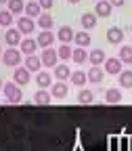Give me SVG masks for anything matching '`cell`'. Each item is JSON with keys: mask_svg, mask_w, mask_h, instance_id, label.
Returning <instances> with one entry per match:
<instances>
[{"mask_svg": "<svg viewBox=\"0 0 132 151\" xmlns=\"http://www.w3.org/2000/svg\"><path fill=\"white\" fill-rule=\"evenodd\" d=\"M50 94H52V97H57V99H63L65 94H67V84H65L63 80L50 84Z\"/></svg>", "mask_w": 132, "mask_h": 151, "instance_id": "cell-11", "label": "cell"}, {"mask_svg": "<svg viewBox=\"0 0 132 151\" xmlns=\"http://www.w3.org/2000/svg\"><path fill=\"white\" fill-rule=\"evenodd\" d=\"M40 65H42V61L38 59L36 55H27V59H25V67H27L29 71H40Z\"/></svg>", "mask_w": 132, "mask_h": 151, "instance_id": "cell-23", "label": "cell"}, {"mask_svg": "<svg viewBox=\"0 0 132 151\" xmlns=\"http://www.w3.org/2000/svg\"><path fill=\"white\" fill-rule=\"evenodd\" d=\"M107 40L111 44H122L124 42V32L120 27H109L107 29Z\"/></svg>", "mask_w": 132, "mask_h": 151, "instance_id": "cell-9", "label": "cell"}, {"mask_svg": "<svg viewBox=\"0 0 132 151\" xmlns=\"http://www.w3.org/2000/svg\"><path fill=\"white\" fill-rule=\"evenodd\" d=\"M57 55H59V59H61V61H67V59H71V46L61 42L59 50H57Z\"/></svg>", "mask_w": 132, "mask_h": 151, "instance_id": "cell-28", "label": "cell"}, {"mask_svg": "<svg viewBox=\"0 0 132 151\" xmlns=\"http://www.w3.org/2000/svg\"><path fill=\"white\" fill-rule=\"evenodd\" d=\"M38 25H40L42 29H50L52 27V17L48 13H40L38 15Z\"/></svg>", "mask_w": 132, "mask_h": 151, "instance_id": "cell-26", "label": "cell"}, {"mask_svg": "<svg viewBox=\"0 0 132 151\" xmlns=\"http://www.w3.org/2000/svg\"><path fill=\"white\" fill-rule=\"evenodd\" d=\"M11 23H13V13L0 11V27H11Z\"/></svg>", "mask_w": 132, "mask_h": 151, "instance_id": "cell-29", "label": "cell"}, {"mask_svg": "<svg viewBox=\"0 0 132 151\" xmlns=\"http://www.w3.org/2000/svg\"><path fill=\"white\" fill-rule=\"evenodd\" d=\"M50 99H52V94L50 92H46V88H40L36 92V97H34V101L38 103V105H48L50 103Z\"/></svg>", "mask_w": 132, "mask_h": 151, "instance_id": "cell-19", "label": "cell"}, {"mask_svg": "<svg viewBox=\"0 0 132 151\" xmlns=\"http://www.w3.org/2000/svg\"><path fill=\"white\" fill-rule=\"evenodd\" d=\"M67 2H69V4H78V2H80V0H67Z\"/></svg>", "mask_w": 132, "mask_h": 151, "instance_id": "cell-35", "label": "cell"}, {"mask_svg": "<svg viewBox=\"0 0 132 151\" xmlns=\"http://www.w3.org/2000/svg\"><path fill=\"white\" fill-rule=\"evenodd\" d=\"M4 38H6V44H9V46H15V44L21 42V32L15 29V27H11V29H6Z\"/></svg>", "mask_w": 132, "mask_h": 151, "instance_id": "cell-16", "label": "cell"}, {"mask_svg": "<svg viewBox=\"0 0 132 151\" xmlns=\"http://www.w3.org/2000/svg\"><path fill=\"white\" fill-rule=\"evenodd\" d=\"M103 76H105V69H101L99 65H92L90 71L86 73V78H88V82H92V84H99V82L103 80Z\"/></svg>", "mask_w": 132, "mask_h": 151, "instance_id": "cell-8", "label": "cell"}, {"mask_svg": "<svg viewBox=\"0 0 132 151\" xmlns=\"http://www.w3.org/2000/svg\"><path fill=\"white\" fill-rule=\"evenodd\" d=\"M36 84H38V88H50V84H52V76L46 73V71H38V76H36Z\"/></svg>", "mask_w": 132, "mask_h": 151, "instance_id": "cell-15", "label": "cell"}, {"mask_svg": "<svg viewBox=\"0 0 132 151\" xmlns=\"http://www.w3.org/2000/svg\"><path fill=\"white\" fill-rule=\"evenodd\" d=\"M111 11H113V6L109 0H97V6H94V15L97 17H109Z\"/></svg>", "mask_w": 132, "mask_h": 151, "instance_id": "cell-6", "label": "cell"}, {"mask_svg": "<svg viewBox=\"0 0 132 151\" xmlns=\"http://www.w3.org/2000/svg\"><path fill=\"white\" fill-rule=\"evenodd\" d=\"M105 59H107V57H105V50H103V48H94V50L88 52V61H90L92 65H101Z\"/></svg>", "mask_w": 132, "mask_h": 151, "instance_id": "cell-13", "label": "cell"}, {"mask_svg": "<svg viewBox=\"0 0 132 151\" xmlns=\"http://www.w3.org/2000/svg\"><path fill=\"white\" fill-rule=\"evenodd\" d=\"M103 65H105V71L107 73H113V76L122 71V61L120 59H113V57H111V59H105Z\"/></svg>", "mask_w": 132, "mask_h": 151, "instance_id": "cell-10", "label": "cell"}, {"mask_svg": "<svg viewBox=\"0 0 132 151\" xmlns=\"http://www.w3.org/2000/svg\"><path fill=\"white\" fill-rule=\"evenodd\" d=\"M94 2H97V0H94Z\"/></svg>", "mask_w": 132, "mask_h": 151, "instance_id": "cell-40", "label": "cell"}, {"mask_svg": "<svg viewBox=\"0 0 132 151\" xmlns=\"http://www.w3.org/2000/svg\"><path fill=\"white\" fill-rule=\"evenodd\" d=\"M71 59H73V63H86V61H88L86 48H84V46H78L75 50H71Z\"/></svg>", "mask_w": 132, "mask_h": 151, "instance_id": "cell-17", "label": "cell"}, {"mask_svg": "<svg viewBox=\"0 0 132 151\" xmlns=\"http://www.w3.org/2000/svg\"><path fill=\"white\" fill-rule=\"evenodd\" d=\"M105 101H107V103H120V101H122L120 88H109V90L105 92Z\"/></svg>", "mask_w": 132, "mask_h": 151, "instance_id": "cell-25", "label": "cell"}, {"mask_svg": "<svg viewBox=\"0 0 132 151\" xmlns=\"http://www.w3.org/2000/svg\"><path fill=\"white\" fill-rule=\"evenodd\" d=\"M78 101H80L82 105H88V103H92V101H94V94H92L90 90H86V88H84V90H80V94H78Z\"/></svg>", "mask_w": 132, "mask_h": 151, "instance_id": "cell-32", "label": "cell"}, {"mask_svg": "<svg viewBox=\"0 0 132 151\" xmlns=\"http://www.w3.org/2000/svg\"><path fill=\"white\" fill-rule=\"evenodd\" d=\"M0 90H2V78H0Z\"/></svg>", "mask_w": 132, "mask_h": 151, "instance_id": "cell-37", "label": "cell"}, {"mask_svg": "<svg viewBox=\"0 0 132 151\" xmlns=\"http://www.w3.org/2000/svg\"><path fill=\"white\" fill-rule=\"evenodd\" d=\"M38 4H40V6H42L44 11H48V9H50V6L55 4V0H38Z\"/></svg>", "mask_w": 132, "mask_h": 151, "instance_id": "cell-33", "label": "cell"}, {"mask_svg": "<svg viewBox=\"0 0 132 151\" xmlns=\"http://www.w3.org/2000/svg\"><path fill=\"white\" fill-rule=\"evenodd\" d=\"M73 42L78 44V46H88L90 44V34H88V29H84V32H78V34H73Z\"/></svg>", "mask_w": 132, "mask_h": 151, "instance_id": "cell-18", "label": "cell"}, {"mask_svg": "<svg viewBox=\"0 0 132 151\" xmlns=\"http://www.w3.org/2000/svg\"><path fill=\"white\" fill-rule=\"evenodd\" d=\"M57 59H59V55H57V50H55V48L46 46V48L42 50V57H40L42 65H46V67H55V65H57Z\"/></svg>", "mask_w": 132, "mask_h": 151, "instance_id": "cell-3", "label": "cell"}, {"mask_svg": "<svg viewBox=\"0 0 132 151\" xmlns=\"http://www.w3.org/2000/svg\"><path fill=\"white\" fill-rule=\"evenodd\" d=\"M38 46H42V48H46V46H50L52 42H55V34L50 32V29H42L40 34H38Z\"/></svg>", "mask_w": 132, "mask_h": 151, "instance_id": "cell-7", "label": "cell"}, {"mask_svg": "<svg viewBox=\"0 0 132 151\" xmlns=\"http://www.w3.org/2000/svg\"><path fill=\"white\" fill-rule=\"evenodd\" d=\"M130 29H132V25H130Z\"/></svg>", "mask_w": 132, "mask_h": 151, "instance_id": "cell-39", "label": "cell"}, {"mask_svg": "<svg viewBox=\"0 0 132 151\" xmlns=\"http://www.w3.org/2000/svg\"><path fill=\"white\" fill-rule=\"evenodd\" d=\"M120 61L122 63H132V46H122L120 48Z\"/></svg>", "mask_w": 132, "mask_h": 151, "instance_id": "cell-31", "label": "cell"}, {"mask_svg": "<svg viewBox=\"0 0 132 151\" xmlns=\"http://www.w3.org/2000/svg\"><path fill=\"white\" fill-rule=\"evenodd\" d=\"M0 55H2V46H0Z\"/></svg>", "mask_w": 132, "mask_h": 151, "instance_id": "cell-38", "label": "cell"}, {"mask_svg": "<svg viewBox=\"0 0 132 151\" xmlns=\"http://www.w3.org/2000/svg\"><path fill=\"white\" fill-rule=\"evenodd\" d=\"M13 82L17 84V86H25L27 82H29V69L23 65V67H19L17 65V69H15V73H13Z\"/></svg>", "mask_w": 132, "mask_h": 151, "instance_id": "cell-4", "label": "cell"}, {"mask_svg": "<svg viewBox=\"0 0 132 151\" xmlns=\"http://www.w3.org/2000/svg\"><path fill=\"white\" fill-rule=\"evenodd\" d=\"M69 76H71V71H69V67H67L65 63L55 65V78H57V80H67Z\"/></svg>", "mask_w": 132, "mask_h": 151, "instance_id": "cell-22", "label": "cell"}, {"mask_svg": "<svg viewBox=\"0 0 132 151\" xmlns=\"http://www.w3.org/2000/svg\"><path fill=\"white\" fill-rule=\"evenodd\" d=\"M9 11L15 15V13H23V9H25V4H23V0H9Z\"/></svg>", "mask_w": 132, "mask_h": 151, "instance_id": "cell-30", "label": "cell"}, {"mask_svg": "<svg viewBox=\"0 0 132 151\" xmlns=\"http://www.w3.org/2000/svg\"><path fill=\"white\" fill-rule=\"evenodd\" d=\"M4 2H9V0H0V4H4Z\"/></svg>", "mask_w": 132, "mask_h": 151, "instance_id": "cell-36", "label": "cell"}, {"mask_svg": "<svg viewBox=\"0 0 132 151\" xmlns=\"http://www.w3.org/2000/svg\"><path fill=\"white\" fill-rule=\"evenodd\" d=\"M19 46H21V55H34L36 52V48H38V42L36 40H32V38H25L23 42H19Z\"/></svg>", "mask_w": 132, "mask_h": 151, "instance_id": "cell-12", "label": "cell"}, {"mask_svg": "<svg viewBox=\"0 0 132 151\" xmlns=\"http://www.w3.org/2000/svg\"><path fill=\"white\" fill-rule=\"evenodd\" d=\"M69 80H71V84H75V86H84L86 82H88V78H86V73L84 71H73L71 76H69Z\"/></svg>", "mask_w": 132, "mask_h": 151, "instance_id": "cell-24", "label": "cell"}, {"mask_svg": "<svg viewBox=\"0 0 132 151\" xmlns=\"http://www.w3.org/2000/svg\"><path fill=\"white\" fill-rule=\"evenodd\" d=\"M2 92H4V97H6L9 103H19V101H21V88H19L15 82L2 84Z\"/></svg>", "mask_w": 132, "mask_h": 151, "instance_id": "cell-2", "label": "cell"}, {"mask_svg": "<svg viewBox=\"0 0 132 151\" xmlns=\"http://www.w3.org/2000/svg\"><path fill=\"white\" fill-rule=\"evenodd\" d=\"M109 2H111V6H122L126 0H109Z\"/></svg>", "mask_w": 132, "mask_h": 151, "instance_id": "cell-34", "label": "cell"}, {"mask_svg": "<svg viewBox=\"0 0 132 151\" xmlns=\"http://www.w3.org/2000/svg\"><path fill=\"white\" fill-rule=\"evenodd\" d=\"M80 21H82V27L84 29H92L94 25H97V15H94V13H84Z\"/></svg>", "mask_w": 132, "mask_h": 151, "instance_id": "cell-20", "label": "cell"}, {"mask_svg": "<svg viewBox=\"0 0 132 151\" xmlns=\"http://www.w3.org/2000/svg\"><path fill=\"white\" fill-rule=\"evenodd\" d=\"M17 29L21 32V34H32L34 29H36V23H34V19L32 17H19L17 19Z\"/></svg>", "mask_w": 132, "mask_h": 151, "instance_id": "cell-5", "label": "cell"}, {"mask_svg": "<svg viewBox=\"0 0 132 151\" xmlns=\"http://www.w3.org/2000/svg\"><path fill=\"white\" fill-rule=\"evenodd\" d=\"M120 86L122 88H132V71H120Z\"/></svg>", "mask_w": 132, "mask_h": 151, "instance_id": "cell-27", "label": "cell"}, {"mask_svg": "<svg viewBox=\"0 0 132 151\" xmlns=\"http://www.w3.org/2000/svg\"><path fill=\"white\" fill-rule=\"evenodd\" d=\"M23 11L27 13V17H32V19H34V17H38V15H40V11H42V6H40V4H38V2H36V0H29V2L25 4V9H23Z\"/></svg>", "mask_w": 132, "mask_h": 151, "instance_id": "cell-21", "label": "cell"}, {"mask_svg": "<svg viewBox=\"0 0 132 151\" xmlns=\"http://www.w3.org/2000/svg\"><path fill=\"white\" fill-rule=\"evenodd\" d=\"M57 38H59L63 44H69L73 40V29L69 25H63V27H59V32H57Z\"/></svg>", "mask_w": 132, "mask_h": 151, "instance_id": "cell-14", "label": "cell"}, {"mask_svg": "<svg viewBox=\"0 0 132 151\" xmlns=\"http://www.w3.org/2000/svg\"><path fill=\"white\" fill-rule=\"evenodd\" d=\"M2 63L9 65V67H17L19 63H21V50H17L15 46H9L6 50H2Z\"/></svg>", "mask_w": 132, "mask_h": 151, "instance_id": "cell-1", "label": "cell"}]
</instances>
